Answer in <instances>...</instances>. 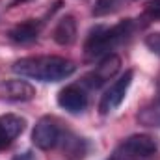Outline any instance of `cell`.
Segmentation results:
<instances>
[{"mask_svg": "<svg viewBox=\"0 0 160 160\" xmlns=\"http://www.w3.org/2000/svg\"><path fill=\"white\" fill-rule=\"evenodd\" d=\"M13 73L39 82H60L75 73V63L62 56H28L13 63Z\"/></svg>", "mask_w": 160, "mask_h": 160, "instance_id": "cell-1", "label": "cell"}, {"mask_svg": "<svg viewBox=\"0 0 160 160\" xmlns=\"http://www.w3.org/2000/svg\"><path fill=\"white\" fill-rule=\"evenodd\" d=\"M134 30V21L127 19L116 26H97L89 32L84 50L88 58H99V56H106L112 54L110 50H114L118 45H121L125 39H128V36Z\"/></svg>", "mask_w": 160, "mask_h": 160, "instance_id": "cell-2", "label": "cell"}, {"mask_svg": "<svg viewBox=\"0 0 160 160\" xmlns=\"http://www.w3.org/2000/svg\"><path fill=\"white\" fill-rule=\"evenodd\" d=\"M110 160H158V145L151 136L134 134L112 153Z\"/></svg>", "mask_w": 160, "mask_h": 160, "instance_id": "cell-3", "label": "cell"}, {"mask_svg": "<svg viewBox=\"0 0 160 160\" xmlns=\"http://www.w3.org/2000/svg\"><path fill=\"white\" fill-rule=\"evenodd\" d=\"M60 138H62V130H60V125L58 121L50 116H45L41 118L34 130H32V143L41 149V151H48V149H54L58 143H60Z\"/></svg>", "mask_w": 160, "mask_h": 160, "instance_id": "cell-4", "label": "cell"}, {"mask_svg": "<svg viewBox=\"0 0 160 160\" xmlns=\"http://www.w3.org/2000/svg\"><path fill=\"white\" fill-rule=\"evenodd\" d=\"M132 77H134V73H132V71H127L119 80H116V82L106 89V93L101 97V102H99V112H101L102 116L112 114L114 110L119 108V104L125 101V97H127V93H128V88H130V84H132Z\"/></svg>", "mask_w": 160, "mask_h": 160, "instance_id": "cell-5", "label": "cell"}, {"mask_svg": "<svg viewBox=\"0 0 160 160\" xmlns=\"http://www.w3.org/2000/svg\"><path fill=\"white\" fill-rule=\"evenodd\" d=\"M121 69V58L118 54H106L102 60H101V63L86 77V84L89 86V88H101L102 84H106L108 80H112L118 73H119Z\"/></svg>", "mask_w": 160, "mask_h": 160, "instance_id": "cell-6", "label": "cell"}, {"mask_svg": "<svg viewBox=\"0 0 160 160\" xmlns=\"http://www.w3.org/2000/svg\"><path fill=\"white\" fill-rule=\"evenodd\" d=\"M58 104L71 114H80L88 108V95L80 86H67L58 93Z\"/></svg>", "mask_w": 160, "mask_h": 160, "instance_id": "cell-7", "label": "cell"}, {"mask_svg": "<svg viewBox=\"0 0 160 160\" xmlns=\"http://www.w3.org/2000/svg\"><path fill=\"white\" fill-rule=\"evenodd\" d=\"M0 95L9 101H32L36 97V88L22 78L6 80L0 84Z\"/></svg>", "mask_w": 160, "mask_h": 160, "instance_id": "cell-8", "label": "cell"}, {"mask_svg": "<svg viewBox=\"0 0 160 160\" xmlns=\"http://www.w3.org/2000/svg\"><path fill=\"white\" fill-rule=\"evenodd\" d=\"M26 121L19 116L8 114V116H0V149L8 147L15 138L21 136V132L24 130Z\"/></svg>", "mask_w": 160, "mask_h": 160, "instance_id": "cell-9", "label": "cell"}, {"mask_svg": "<svg viewBox=\"0 0 160 160\" xmlns=\"http://www.w3.org/2000/svg\"><path fill=\"white\" fill-rule=\"evenodd\" d=\"M54 41L62 47L71 45L73 41L77 39V21L73 15H65L58 21L56 28H54Z\"/></svg>", "mask_w": 160, "mask_h": 160, "instance_id": "cell-10", "label": "cell"}, {"mask_svg": "<svg viewBox=\"0 0 160 160\" xmlns=\"http://www.w3.org/2000/svg\"><path fill=\"white\" fill-rule=\"evenodd\" d=\"M39 28L41 24L36 21H26L22 24H17L15 28L9 30V39L13 43H19V45H26V43H32V41L38 39L39 36Z\"/></svg>", "mask_w": 160, "mask_h": 160, "instance_id": "cell-11", "label": "cell"}, {"mask_svg": "<svg viewBox=\"0 0 160 160\" xmlns=\"http://www.w3.org/2000/svg\"><path fill=\"white\" fill-rule=\"evenodd\" d=\"M127 0H97L93 6V17H104L110 13H116L118 9H121V6Z\"/></svg>", "mask_w": 160, "mask_h": 160, "instance_id": "cell-12", "label": "cell"}, {"mask_svg": "<svg viewBox=\"0 0 160 160\" xmlns=\"http://www.w3.org/2000/svg\"><path fill=\"white\" fill-rule=\"evenodd\" d=\"M138 121L142 125H147V127H160V102L143 108L138 114Z\"/></svg>", "mask_w": 160, "mask_h": 160, "instance_id": "cell-13", "label": "cell"}, {"mask_svg": "<svg viewBox=\"0 0 160 160\" xmlns=\"http://www.w3.org/2000/svg\"><path fill=\"white\" fill-rule=\"evenodd\" d=\"M145 45H147L155 54L160 56V34H151V36H147V38H145Z\"/></svg>", "mask_w": 160, "mask_h": 160, "instance_id": "cell-14", "label": "cell"}, {"mask_svg": "<svg viewBox=\"0 0 160 160\" xmlns=\"http://www.w3.org/2000/svg\"><path fill=\"white\" fill-rule=\"evenodd\" d=\"M13 160H36V158H34L32 153H21V155H17Z\"/></svg>", "mask_w": 160, "mask_h": 160, "instance_id": "cell-15", "label": "cell"}]
</instances>
